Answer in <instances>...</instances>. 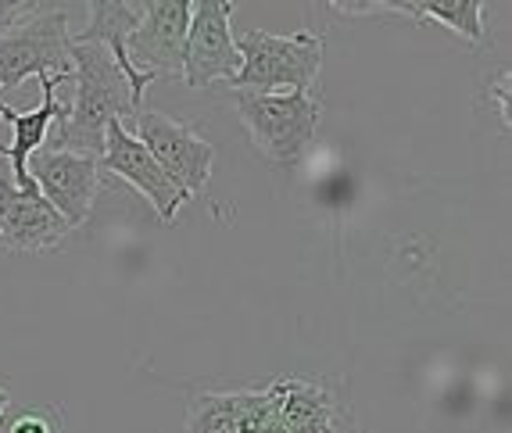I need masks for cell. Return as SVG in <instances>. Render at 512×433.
<instances>
[{
  "instance_id": "6da1fadb",
  "label": "cell",
  "mask_w": 512,
  "mask_h": 433,
  "mask_svg": "<svg viewBox=\"0 0 512 433\" xmlns=\"http://www.w3.org/2000/svg\"><path fill=\"white\" fill-rule=\"evenodd\" d=\"M72 76L69 83L76 86L69 108L58 111L54 119V151L86 154V158H101L104 133L111 122H122L137 115V104L129 97V86L122 79L119 65L111 54L97 43L72 40L69 54Z\"/></svg>"
},
{
  "instance_id": "7a4b0ae2",
  "label": "cell",
  "mask_w": 512,
  "mask_h": 433,
  "mask_svg": "<svg viewBox=\"0 0 512 433\" xmlns=\"http://www.w3.org/2000/svg\"><path fill=\"white\" fill-rule=\"evenodd\" d=\"M237 54H240V72L233 76V90H251V94H312V86L323 68L326 40L316 33L294 36H273V33H251L237 36Z\"/></svg>"
},
{
  "instance_id": "3957f363",
  "label": "cell",
  "mask_w": 512,
  "mask_h": 433,
  "mask_svg": "<svg viewBox=\"0 0 512 433\" xmlns=\"http://www.w3.org/2000/svg\"><path fill=\"white\" fill-rule=\"evenodd\" d=\"M240 122L251 133L258 151L276 165H294L316 144L323 104L312 94H233Z\"/></svg>"
},
{
  "instance_id": "277c9868",
  "label": "cell",
  "mask_w": 512,
  "mask_h": 433,
  "mask_svg": "<svg viewBox=\"0 0 512 433\" xmlns=\"http://www.w3.org/2000/svg\"><path fill=\"white\" fill-rule=\"evenodd\" d=\"M72 54L69 11L43 4L33 18L0 36V90H15L29 76H65Z\"/></svg>"
},
{
  "instance_id": "5b68a950",
  "label": "cell",
  "mask_w": 512,
  "mask_h": 433,
  "mask_svg": "<svg viewBox=\"0 0 512 433\" xmlns=\"http://www.w3.org/2000/svg\"><path fill=\"white\" fill-rule=\"evenodd\" d=\"M133 122H137V133L133 136L147 147V154L162 165V172L183 194L194 197L208 187L215 147L208 144L205 136H197L187 122L169 119L162 111H137Z\"/></svg>"
},
{
  "instance_id": "8992f818",
  "label": "cell",
  "mask_w": 512,
  "mask_h": 433,
  "mask_svg": "<svg viewBox=\"0 0 512 433\" xmlns=\"http://www.w3.org/2000/svg\"><path fill=\"white\" fill-rule=\"evenodd\" d=\"M240 72V54L233 43V4L230 0H201L190 8L187 47H183V83L190 90L230 79Z\"/></svg>"
},
{
  "instance_id": "52a82bcc",
  "label": "cell",
  "mask_w": 512,
  "mask_h": 433,
  "mask_svg": "<svg viewBox=\"0 0 512 433\" xmlns=\"http://www.w3.org/2000/svg\"><path fill=\"white\" fill-rule=\"evenodd\" d=\"M190 0H151L144 4L137 29L126 40L129 65L144 76H180L183 47L190 29Z\"/></svg>"
},
{
  "instance_id": "ba28073f",
  "label": "cell",
  "mask_w": 512,
  "mask_h": 433,
  "mask_svg": "<svg viewBox=\"0 0 512 433\" xmlns=\"http://www.w3.org/2000/svg\"><path fill=\"white\" fill-rule=\"evenodd\" d=\"M26 172L36 183V190L54 204V212L69 222L72 230L90 219V208H94L97 197V176H101L97 158L40 147L26 162Z\"/></svg>"
},
{
  "instance_id": "9c48e42d",
  "label": "cell",
  "mask_w": 512,
  "mask_h": 433,
  "mask_svg": "<svg viewBox=\"0 0 512 433\" xmlns=\"http://www.w3.org/2000/svg\"><path fill=\"white\" fill-rule=\"evenodd\" d=\"M97 169L126 179L129 187L140 190V194L154 204V212H158L162 222H176L180 208L190 201V197L165 176L162 165L147 154V147L129 133L126 122H111L108 126V133H104V151H101V158H97Z\"/></svg>"
},
{
  "instance_id": "30bf717a",
  "label": "cell",
  "mask_w": 512,
  "mask_h": 433,
  "mask_svg": "<svg viewBox=\"0 0 512 433\" xmlns=\"http://www.w3.org/2000/svg\"><path fill=\"white\" fill-rule=\"evenodd\" d=\"M72 226L54 212L40 190H18L0 179V247L8 251H51L69 237Z\"/></svg>"
},
{
  "instance_id": "8fae6325",
  "label": "cell",
  "mask_w": 512,
  "mask_h": 433,
  "mask_svg": "<svg viewBox=\"0 0 512 433\" xmlns=\"http://www.w3.org/2000/svg\"><path fill=\"white\" fill-rule=\"evenodd\" d=\"M69 76H72V68L65 76H40V108L36 111H15L0 101V119L11 122V133H15L11 147H0V158L11 162V183H15L18 190H36V183L26 172V162L47 144V133H51L54 119H58V111H61L58 86L69 83Z\"/></svg>"
},
{
  "instance_id": "7c38bea8",
  "label": "cell",
  "mask_w": 512,
  "mask_h": 433,
  "mask_svg": "<svg viewBox=\"0 0 512 433\" xmlns=\"http://www.w3.org/2000/svg\"><path fill=\"white\" fill-rule=\"evenodd\" d=\"M140 15H144V4L97 0V4H90V22H86V29L79 36H72V40H79V43H97V47H104V51L111 54V61L119 65L122 79H126V86H129V97H133L137 108H140L144 90L154 83V76L137 72L126 58V40L133 36V29H137Z\"/></svg>"
},
{
  "instance_id": "4fadbf2b",
  "label": "cell",
  "mask_w": 512,
  "mask_h": 433,
  "mask_svg": "<svg viewBox=\"0 0 512 433\" xmlns=\"http://www.w3.org/2000/svg\"><path fill=\"white\" fill-rule=\"evenodd\" d=\"M269 405H273L276 419L287 426V433H330L333 419H337V405L330 394L312 380H298V376H283L273 387H265Z\"/></svg>"
},
{
  "instance_id": "5bb4252c",
  "label": "cell",
  "mask_w": 512,
  "mask_h": 433,
  "mask_svg": "<svg viewBox=\"0 0 512 433\" xmlns=\"http://www.w3.org/2000/svg\"><path fill=\"white\" fill-rule=\"evenodd\" d=\"M333 8L351 11H398L416 22H441L452 33L466 36L470 43L484 40V4L480 0H380V4H333Z\"/></svg>"
},
{
  "instance_id": "9a60e30c",
  "label": "cell",
  "mask_w": 512,
  "mask_h": 433,
  "mask_svg": "<svg viewBox=\"0 0 512 433\" xmlns=\"http://www.w3.org/2000/svg\"><path fill=\"white\" fill-rule=\"evenodd\" d=\"M262 391H226V394H197L187 405V433H230Z\"/></svg>"
},
{
  "instance_id": "2e32d148",
  "label": "cell",
  "mask_w": 512,
  "mask_h": 433,
  "mask_svg": "<svg viewBox=\"0 0 512 433\" xmlns=\"http://www.w3.org/2000/svg\"><path fill=\"white\" fill-rule=\"evenodd\" d=\"M8 433H65V430H61L58 412H51V408H29V412L11 419Z\"/></svg>"
},
{
  "instance_id": "e0dca14e",
  "label": "cell",
  "mask_w": 512,
  "mask_h": 433,
  "mask_svg": "<svg viewBox=\"0 0 512 433\" xmlns=\"http://www.w3.org/2000/svg\"><path fill=\"white\" fill-rule=\"evenodd\" d=\"M40 8H43V4H29V0H11V4H4V0H0V36L11 33L15 26H22V22H26V18H33Z\"/></svg>"
},
{
  "instance_id": "ac0fdd59",
  "label": "cell",
  "mask_w": 512,
  "mask_h": 433,
  "mask_svg": "<svg viewBox=\"0 0 512 433\" xmlns=\"http://www.w3.org/2000/svg\"><path fill=\"white\" fill-rule=\"evenodd\" d=\"M265 419H269V394L262 391V398H258L255 405H251V412L244 419H240V423L233 426L230 433H262Z\"/></svg>"
},
{
  "instance_id": "d6986e66",
  "label": "cell",
  "mask_w": 512,
  "mask_h": 433,
  "mask_svg": "<svg viewBox=\"0 0 512 433\" xmlns=\"http://www.w3.org/2000/svg\"><path fill=\"white\" fill-rule=\"evenodd\" d=\"M495 97H498V104H502V122H509V76H498Z\"/></svg>"
},
{
  "instance_id": "ffe728a7",
  "label": "cell",
  "mask_w": 512,
  "mask_h": 433,
  "mask_svg": "<svg viewBox=\"0 0 512 433\" xmlns=\"http://www.w3.org/2000/svg\"><path fill=\"white\" fill-rule=\"evenodd\" d=\"M262 433H287V426L276 419V412H273V405H269V419H265V426H262Z\"/></svg>"
},
{
  "instance_id": "44dd1931",
  "label": "cell",
  "mask_w": 512,
  "mask_h": 433,
  "mask_svg": "<svg viewBox=\"0 0 512 433\" xmlns=\"http://www.w3.org/2000/svg\"><path fill=\"white\" fill-rule=\"evenodd\" d=\"M8 405H11V394L0 387V416H4V408H8Z\"/></svg>"
}]
</instances>
